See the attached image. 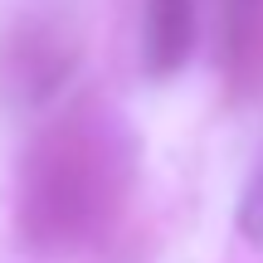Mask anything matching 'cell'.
<instances>
[{
  "label": "cell",
  "instance_id": "cell-1",
  "mask_svg": "<svg viewBox=\"0 0 263 263\" xmlns=\"http://www.w3.org/2000/svg\"><path fill=\"white\" fill-rule=\"evenodd\" d=\"M195 44V0H146V68L176 73Z\"/></svg>",
  "mask_w": 263,
  "mask_h": 263
},
{
  "label": "cell",
  "instance_id": "cell-2",
  "mask_svg": "<svg viewBox=\"0 0 263 263\" xmlns=\"http://www.w3.org/2000/svg\"><path fill=\"white\" fill-rule=\"evenodd\" d=\"M239 224L249 229L254 239H263V171H258V180L244 190V205H239Z\"/></svg>",
  "mask_w": 263,
  "mask_h": 263
}]
</instances>
